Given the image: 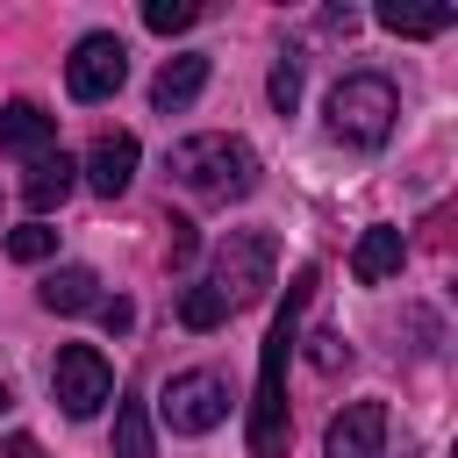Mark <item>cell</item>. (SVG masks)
Returning <instances> with one entry per match:
<instances>
[{"instance_id":"cell-1","label":"cell","mask_w":458,"mask_h":458,"mask_svg":"<svg viewBox=\"0 0 458 458\" xmlns=\"http://www.w3.org/2000/svg\"><path fill=\"white\" fill-rule=\"evenodd\" d=\"M308 301H315V265H301V272L286 279V301H279V315H272V329H265L258 401H250V422H243L250 458H286V437H293V422H286V358H293V344H301V308H308Z\"/></svg>"},{"instance_id":"cell-2","label":"cell","mask_w":458,"mask_h":458,"mask_svg":"<svg viewBox=\"0 0 458 458\" xmlns=\"http://www.w3.org/2000/svg\"><path fill=\"white\" fill-rule=\"evenodd\" d=\"M165 172H172V186H186L193 200H243V193H258V150H250L243 136H222V129L172 143Z\"/></svg>"},{"instance_id":"cell-3","label":"cell","mask_w":458,"mask_h":458,"mask_svg":"<svg viewBox=\"0 0 458 458\" xmlns=\"http://www.w3.org/2000/svg\"><path fill=\"white\" fill-rule=\"evenodd\" d=\"M394 114H401V93L379 72H351L329 86V136L351 150H379L394 136Z\"/></svg>"},{"instance_id":"cell-4","label":"cell","mask_w":458,"mask_h":458,"mask_svg":"<svg viewBox=\"0 0 458 458\" xmlns=\"http://www.w3.org/2000/svg\"><path fill=\"white\" fill-rule=\"evenodd\" d=\"M272 265H279V243H272L265 229H229V243L215 250L208 286H215L229 308H243V301H258V293L272 286Z\"/></svg>"},{"instance_id":"cell-5","label":"cell","mask_w":458,"mask_h":458,"mask_svg":"<svg viewBox=\"0 0 458 458\" xmlns=\"http://www.w3.org/2000/svg\"><path fill=\"white\" fill-rule=\"evenodd\" d=\"M157 415L172 437H208L215 422H229V379L222 372H172L157 394Z\"/></svg>"},{"instance_id":"cell-6","label":"cell","mask_w":458,"mask_h":458,"mask_svg":"<svg viewBox=\"0 0 458 458\" xmlns=\"http://www.w3.org/2000/svg\"><path fill=\"white\" fill-rule=\"evenodd\" d=\"M50 394H57V408H64L72 422H86V415H100V408L114 401V365H107L93 344H64L57 365H50Z\"/></svg>"},{"instance_id":"cell-7","label":"cell","mask_w":458,"mask_h":458,"mask_svg":"<svg viewBox=\"0 0 458 458\" xmlns=\"http://www.w3.org/2000/svg\"><path fill=\"white\" fill-rule=\"evenodd\" d=\"M122 79H129V43L107 36V29L79 36V50L64 57V86H72V100H86V107H93V100H114Z\"/></svg>"},{"instance_id":"cell-8","label":"cell","mask_w":458,"mask_h":458,"mask_svg":"<svg viewBox=\"0 0 458 458\" xmlns=\"http://www.w3.org/2000/svg\"><path fill=\"white\" fill-rule=\"evenodd\" d=\"M329 458H379L386 451V401H344L322 429Z\"/></svg>"},{"instance_id":"cell-9","label":"cell","mask_w":458,"mask_h":458,"mask_svg":"<svg viewBox=\"0 0 458 458\" xmlns=\"http://www.w3.org/2000/svg\"><path fill=\"white\" fill-rule=\"evenodd\" d=\"M50 143H57V114H50L43 100H7V107H0V150H7V157H29V165H36Z\"/></svg>"},{"instance_id":"cell-10","label":"cell","mask_w":458,"mask_h":458,"mask_svg":"<svg viewBox=\"0 0 458 458\" xmlns=\"http://www.w3.org/2000/svg\"><path fill=\"white\" fill-rule=\"evenodd\" d=\"M86 186L100 193V200H114V193H129V179H136V136L129 129H114V136H100L93 150H86Z\"/></svg>"},{"instance_id":"cell-11","label":"cell","mask_w":458,"mask_h":458,"mask_svg":"<svg viewBox=\"0 0 458 458\" xmlns=\"http://www.w3.org/2000/svg\"><path fill=\"white\" fill-rule=\"evenodd\" d=\"M401 258H408L401 229H394V222H372V229L358 236V250H351V272H358L365 286H386V279L401 272Z\"/></svg>"},{"instance_id":"cell-12","label":"cell","mask_w":458,"mask_h":458,"mask_svg":"<svg viewBox=\"0 0 458 458\" xmlns=\"http://www.w3.org/2000/svg\"><path fill=\"white\" fill-rule=\"evenodd\" d=\"M36 301H43L50 315H93V308H100L107 293H100V279H93L86 265H57V272H50L43 286H36Z\"/></svg>"},{"instance_id":"cell-13","label":"cell","mask_w":458,"mask_h":458,"mask_svg":"<svg viewBox=\"0 0 458 458\" xmlns=\"http://www.w3.org/2000/svg\"><path fill=\"white\" fill-rule=\"evenodd\" d=\"M200 86H208V57H165V72L150 79V107L157 114H179V107L200 100Z\"/></svg>"},{"instance_id":"cell-14","label":"cell","mask_w":458,"mask_h":458,"mask_svg":"<svg viewBox=\"0 0 458 458\" xmlns=\"http://www.w3.org/2000/svg\"><path fill=\"white\" fill-rule=\"evenodd\" d=\"M72 186H79V165H72L64 150H43V157L29 165V179H21V200H29L36 215H50V208H57Z\"/></svg>"},{"instance_id":"cell-15","label":"cell","mask_w":458,"mask_h":458,"mask_svg":"<svg viewBox=\"0 0 458 458\" xmlns=\"http://www.w3.org/2000/svg\"><path fill=\"white\" fill-rule=\"evenodd\" d=\"M379 29H394V36H444L458 14L451 7H415V0H379V14H372Z\"/></svg>"},{"instance_id":"cell-16","label":"cell","mask_w":458,"mask_h":458,"mask_svg":"<svg viewBox=\"0 0 458 458\" xmlns=\"http://www.w3.org/2000/svg\"><path fill=\"white\" fill-rule=\"evenodd\" d=\"M157 444H150V415H143V401H122L114 408V458H150Z\"/></svg>"},{"instance_id":"cell-17","label":"cell","mask_w":458,"mask_h":458,"mask_svg":"<svg viewBox=\"0 0 458 458\" xmlns=\"http://www.w3.org/2000/svg\"><path fill=\"white\" fill-rule=\"evenodd\" d=\"M179 322H186V329H222V322H229V301L200 279V286H186V293H179Z\"/></svg>"},{"instance_id":"cell-18","label":"cell","mask_w":458,"mask_h":458,"mask_svg":"<svg viewBox=\"0 0 458 458\" xmlns=\"http://www.w3.org/2000/svg\"><path fill=\"white\" fill-rule=\"evenodd\" d=\"M193 21H200L193 0H143V29H157V36H179V29H193Z\"/></svg>"},{"instance_id":"cell-19","label":"cell","mask_w":458,"mask_h":458,"mask_svg":"<svg viewBox=\"0 0 458 458\" xmlns=\"http://www.w3.org/2000/svg\"><path fill=\"white\" fill-rule=\"evenodd\" d=\"M50 250H57V229H43V222H21V229L7 236V258H14V265H43Z\"/></svg>"},{"instance_id":"cell-20","label":"cell","mask_w":458,"mask_h":458,"mask_svg":"<svg viewBox=\"0 0 458 458\" xmlns=\"http://www.w3.org/2000/svg\"><path fill=\"white\" fill-rule=\"evenodd\" d=\"M293 100H301V57H279L272 64V107L293 114Z\"/></svg>"},{"instance_id":"cell-21","label":"cell","mask_w":458,"mask_h":458,"mask_svg":"<svg viewBox=\"0 0 458 458\" xmlns=\"http://www.w3.org/2000/svg\"><path fill=\"white\" fill-rule=\"evenodd\" d=\"M308 358H315V365H322V372H336V365H351V344H344V329H322V336H315V351H308Z\"/></svg>"},{"instance_id":"cell-22","label":"cell","mask_w":458,"mask_h":458,"mask_svg":"<svg viewBox=\"0 0 458 458\" xmlns=\"http://www.w3.org/2000/svg\"><path fill=\"white\" fill-rule=\"evenodd\" d=\"M193 250H200V236H193V222H186V215H172V265H186Z\"/></svg>"},{"instance_id":"cell-23","label":"cell","mask_w":458,"mask_h":458,"mask_svg":"<svg viewBox=\"0 0 458 458\" xmlns=\"http://www.w3.org/2000/svg\"><path fill=\"white\" fill-rule=\"evenodd\" d=\"M93 315H100V322H107V329H114V336H122V329H129V322H136V308H129V301H122V293H114V301H100V308H93Z\"/></svg>"},{"instance_id":"cell-24","label":"cell","mask_w":458,"mask_h":458,"mask_svg":"<svg viewBox=\"0 0 458 458\" xmlns=\"http://www.w3.org/2000/svg\"><path fill=\"white\" fill-rule=\"evenodd\" d=\"M0 458H43V444H36V437H7V444H0Z\"/></svg>"},{"instance_id":"cell-25","label":"cell","mask_w":458,"mask_h":458,"mask_svg":"<svg viewBox=\"0 0 458 458\" xmlns=\"http://www.w3.org/2000/svg\"><path fill=\"white\" fill-rule=\"evenodd\" d=\"M7 408H14V386H7V379H0V415H7Z\"/></svg>"}]
</instances>
